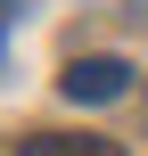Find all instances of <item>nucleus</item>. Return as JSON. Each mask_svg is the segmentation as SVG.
Wrapping results in <instances>:
<instances>
[{"label": "nucleus", "instance_id": "nucleus-3", "mask_svg": "<svg viewBox=\"0 0 148 156\" xmlns=\"http://www.w3.org/2000/svg\"><path fill=\"white\" fill-rule=\"evenodd\" d=\"M0 33H8V0H0Z\"/></svg>", "mask_w": 148, "mask_h": 156}, {"label": "nucleus", "instance_id": "nucleus-2", "mask_svg": "<svg viewBox=\"0 0 148 156\" xmlns=\"http://www.w3.org/2000/svg\"><path fill=\"white\" fill-rule=\"evenodd\" d=\"M25 156H124V148H115V140H58V132H33Z\"/></svg>", "mask_w": 148, "mask_h": 156}, {"label": "nucleus", "instance_id": "nucleus-1", "mask_svg": "<svg viewBox=\"0 0 148 156\" xmlns=\"http://www.w3.org/2000/svg\"><path fill=\"white\" fill-rule=\"evenodd\" d=\"M58 90H66L74 107H115V99L132 90V66H124V58H74V66L58 74Z\"/></svg>", "mask_w": 148, "mask_h": 156}]
</instances>
